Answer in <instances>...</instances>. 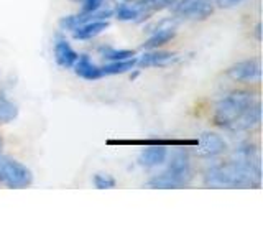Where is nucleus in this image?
Segmentation results:
<instances>
[{"label":"nucleus","mask_w":263,"mask_h":247,"mask_svg":"<svg viewBox=\"0 0 263 247\" xmlns=\"http://www.w3.org/2000/svg\"><path fill=\"white\" fill-rule=\"evenodd\" d=\"M260 180V155L252 145L238 147L232 160L214 165L204 175L211 188H258Z\"/></svg>","instance_id":"f257e3e1"},{"label":"nucleus","mask_w":263,"mask_h":247,"mask_svg":"<svg viewBox=\"0 0 263 247\" xmlns=\"http://www.w3.org/2000/svg\"><path fill=\"white\" fill-rule=\"evenodd\" d=\"M193 178V170H191V160H189V153L184 148H178L171 153L168 167L160 175L153 177L148 181L150 188H181L187 185Z\"/></svg>","instance_id":"f03ea898"},{"label":"nucleus","mask_w":263,"mask_h":247,"mask_svg":"<svg viewBox=\"0 0 263 247\" xmlns=\"http://www.w3.org/2000/svg\"><path fill=\"white\" fill-rule=\"evenodd\" d=\"M257 102V99L252 93L247 91H235L232 94H227L216 104V111H214V122L222 129H230L232 123L240 117V115L250 109V107Z\"/></svg>","instance_id":"7ed1b4c3"},{"label":"nucleus","mask_w":263,"mask_h":247,"mask_svg":"<svg viewBox=\"0 0 263 247\" xmlns=\"http://www.w3.org/2000/svg\"><path fill=\"white\" fill-rule=\"evenodd\" d=\"M33 181L30 168L15 160H4L0 163V183L7 188H27Z\"/></svg>","instance_id":"20e7f679"},{"label":"nucleus","mask_w":263,"mask_h":247,"mask_svg":"<svg viewBox=\"0 0 263 247\" xmlns=\"http://www.w3.org/2000/svg\"><path fill=\"white\" fill-rule=\"evenodd\" d=\"M214 12L212 0H176L173 5V13L181 20H205Z\"/></svg>","instance_id":"39448f33"},{"label":"nucleus","mask_w":263,"mask_h":247,"mask_svg":"<svg viewBox=\"0 0 263 247\" xmlns=\"http://www.w3.org/2000/svg\"><path fill=\"white\" fill-rule=\"evenodd\" d=\"M227 76L238 82H258L261 76V64L258 58L240 61L227 69Z\"/></svg>","instance_id":"423d86ee"},{"label":"nucleus","mask_w":263,"mask_h":247,"mask_svg":"<svg viewBox=\"0 0 263 247\" xmlns=\"http://www.w3.org/2000/svg\"><path fill=\"white\" fill-rule=\"evenodd\" d=\"M196 145V155L202 156V158H212V156L222 155L226 152L227 144L220 135L214 134V132H204L199 135V140Z\"/></svg>","instance_id":"0eeeda50"},{"label":"nucleus","mask_w":263,"mask_h":247,"mask_svg":"<svg viewBox=\"0 0 263 247\" xmlns=\"http://www.w3.org/2000/svg\"><path fill=\"white\" fill-rule=\"evenodd\" d=\"M176 35V25L173 20H163L156 30L152 33V37L148 38L145 43H143V48L145 49H156L163 45H166L168 41H171Z\"/></svg>","instance_id":"6e6552de"},{"label":"nucleus","mask_w":263,"mask_h":247,"mask_svg":"<svg viewBox=\"0 0 263 247\" xmlns=\"http://www.w3.org/2000/svg\"><path fill=\"white\" fill-rule=\"evenodd\" d=\"M112 15L110 10H104V8H97L94 12H81L76 15H69V16H64V19L60 22V27L63 30H74L78 28L79 25H84L87 22H92V20H107L109 16Z\"/></svg>","instance_id":"1a4fd4ad"},{"label":"nucleus","mask_w":263,"mask_h":247,"mask_svg":"<svg viewBox=\"0 0 263 247\" xmlns=\"http://www.w3.org/2000/svg\"><path fill=\"white\" fill-rule=\"evenodd\" d=\"M168 158V148L163 144H153L148 148L140 153L138 156V163L145 168H153V167H160Z\"/></svg>","instance_id":"9d476101"},{"label":"nucleus","mask_w":263,"mask_h":247,"mask_svg":"<svg viewBox=\"0 0 263 247\" xmlns=\"http://www.w3.org/2000/svg\"><path fill=\"white\" fill-rule=\"evenodd\" d=\"M260 122H261V105L257 101L250 107V109H247L240 117L232 123V127H230L229 130H232V132L252 130L253 127L260 126Z\"/></svg>","instance_id":"9b49d317"},{"label":"nucleus","mask_w":263,"mask_h":247,"mask_svg":"<svg viewBox=\"0 0 263 247\" xmlns=\"http://www.w3.org/2000/svg\"><path fill=\"white\" fill-rule=\"evenodd\" d=\"M176 60V55L171 51H160L158 48L150 49V51L143 53L137 60V66L140 68H153V66H168Z\"/></svg>","instance_id":"f8f14e48"},{"label":"nucleus","mask_w":263,"mask_h":247,"mask_svg":"<svg viewBox=\"0 0 263 247\" xmlns=\"http://www.w3.org/2000/svg\"><path fill=\"white\" fill-rule=\"evenodd\" d=\"M78 53L74 51L72 46L63 38H58L54 43V60L61 68H72L74 63L78 60Z\"/></svg>","instance_id":"ddd939ff"},{"label":"nucleus","mask_w":263,"mask_h":247,"mask_svg":"<svg viewBox=\"0 0 263 247\" xmlns=\"http://www.w3.org/2000/svg\"><path fill=\"white\" fill-rule=\"evenodd\" d=\"M74 73L78 74L79 78L82 79H87V81H94L102 78V73H101V66L94 64L90 61V58L87 55H81L78 56L76 63H74Z\"/></svg>","instance_id":"4468645a"},{"label":"nucleus","mask_w":263,"mask_h":247,"mask_svg":"<svg viewBox=\"0 0 263 247\" xmlns=\"http://www.w3.org/2000/svg\"><path fill=\"white\" fill-rule=\"evenodd\" d=\"M107 27H109V22L107 20H92L84 25H79L78 28H74L72 37L76 40H90L97 35H101Z\"/></svg>","instance_id":"2eb2a0df"},{"label":"nucleus","mask_w":263,"mask_h":247,"mask_svg":"<svg viewBox=\"0 0 263 247\" xmlns=\"http://www.w3.org/2000/svg\"><path fill=\"white\" fill-rule=\"evenodd\" d=\"M175 2L176 0H138L137 5L140 8V13H142V22L155 12H160V10H164V8L173 7Z\"/></svg>","instance_id":"dca6fc26"},{"label":"nucleus","mask_w":263,"mask_h":247,"mask_svg":"<svg viewBox=\"0 0 263 247\" xmlns=\"http://www.w3.org/2000/svg\"><path fill=\"white\" fill-rule=\"evenodd\" d=\"M117 19L122 22H142V13H140V8L137 2H123L117 7L115 10Z\"/></svg>","instance_id":"f3484780"},{"label":"nucleus","mask_w":263,"mask_h":247,"mask_svg":"<svg viewBox=\"0 0 263 247\" xmlns=\"http://www.w3.org/2000/svg\"><path fill=\"white\" fill-rule=\"evenodd\" d=\"M137 60L130 58V60H122V61H110L109 64L101 66L102 76H114V74H123L130 69H134Z\"/></svg>","instance_id":"a211bd4d"},{"label":"nucleus","mask_w":263,"mask_h":247,"mask_svg":"<svg viewBox=\"0 0 263 247\" xmlns=\"http://www.w3.org/2000/svg\"><path fill=\"white\" fill-rule=\"evenodd\" d=\"M99 55L107 61H122V60H130V58L135 56V53L130 51V49H117L110 46L99 48Z\"/></svg>","instance_id":"6ab92c4d"},{"label":"nucleus","mask_w":263,"mask_h":247,"mask_svg":"<svg viewBox=\"0 0 263 247\" xmlns=\"http://www.w3.org/2000/svg\"><path fill=\"white\" fill-rule=\"evenodd\" d=\"M18 115V107H16L10 99L0 94V123H8Z\"/></svg>","instance_id":"aec40b11"},{"label":"nucleus","mask_w":263,"mask_h":247,"mask_svg":"<svg viewBox=\"0 0 263 247\" xmlns=\"http://www.w3.org/2000/svg\"><path fill=\"white\" fill-rule=\"evenodd\" d=\"M94 185L99 189H105V188H114L115 186V180L110 175H104V173H97L94 177Z\"/></svg>","instance_id":"412c9836"},{"label":"nucleus","mask_w":263,"mask_h":247,"mask_svg":"<svg viewBox=\"0 0 263 247\" xmlns=\"http://www.w3.org/2000/svg\"><path fill=\"white\" fill-rule=\"evenodd\" d=\"M242 2L243 0H212V4L220 8H232V7L240 5Z\"/></svg>","instance_id":"4be33fe9"},{"label":"nucleus","mask_w":263,"mask_h":247,"mask_svg":"<svg viewBox=\"0 0 263 247\" xmlns=\"http://www.w3.org/2000/svg\"><path fill=\"white\" fill-rule=\"evenodd\" d=\"M78 2H86V0H78Z\"/></svg>","instance_id":"5701e85b"},{"label":"nucleus","mask_w":263,"mask_h":247,"mask_svg":"<svg viewBox=\"0 0 263 247\" xmlns=\"http://www.w3.org/2000/svg\"><path fill=\"white\" fill-rule=\"evenodd\" d=\"M0 148H2V140H0Z\"/></svg>","instance_id":"b1692460"}]
</instances>
